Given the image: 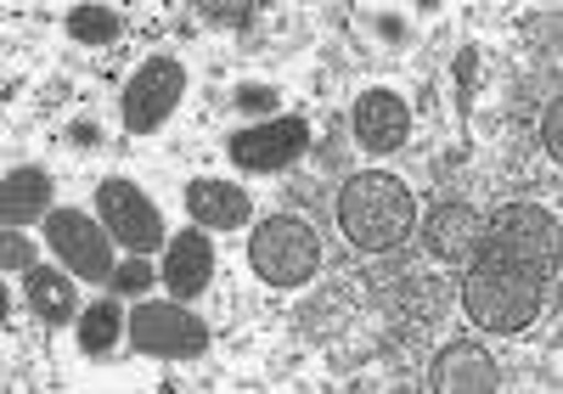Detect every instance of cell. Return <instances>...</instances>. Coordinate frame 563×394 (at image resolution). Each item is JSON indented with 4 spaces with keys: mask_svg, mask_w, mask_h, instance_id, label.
<instances>
[{
    "mask_svg": "<svg viewBox=\"0 0 563 394\" xmlns=\"http://www.w3.org/2000/svg\"><path fill=\"white\" fill-rule=\"evenodd\" d=\"M558 287V220L541 204H501L467 249L462 310L479 332H525Z\"/></svg>",
    "mask_w": 563,
    "mask_h": 394,
    "instance_id": "obj_1",
    "label": "cell"
},
{
    "mask_svg": "<svg viewBox=\"0 0 563 394\" xmlns=\"http://www.w3.org/2000/svg\"><path fill=\"white\" fill-rule=\"evenodd\" d=\"M339 226L361 254H389L417 231V197L384 169H361L339 191Z\"/></svg>",
    "mask_w": 563,
    "mask_h": 394,
    "instance_id": "obj_2",
    "label": "cell"
},
{
    "mask_svg": "<svg viewBox=\"0 0 563 394\" xmlns=\"http://www.w3.org/2000/svg\"><path fill=\"white\" fill-rule=\"evenodd\" d=\"M249 265L271 287H305L316 276V265H321V242H316V231L299 215H271V220L254 226Z\"/></svg>",
    "mask_w": 563,
    "mask_h": 394,
    "instance_id": "obj_3",
    "label": "cell"
},
{
    "mask_svg": "<svg viewBox=\"0 0 563 394\" xmlns=\"http://www.w3.org/2000/svg\"><path fill=\"white\" fill-rule=\"evenodd\" d=\"M130 343L141 355L192 361V355L209 350V327H203V316L186 310V299H147L130 316Z\"/></svg>",
    "mask_w": 563,
    "mask_h": 394,
    "instance_id": "obj_4",
    "label": "cell"
},
{
    "mask_svg": "<svg viewBox=\"0 0 563 394\" xmlns=\"http://www.w3.org/2000/svg\"><path fill=\"white\" fill-rule=\"evenodd\" d=\"M45 242L57 249L63 271H74L79 282H113V237L108 226H97L79 209H52L45 215Z\"/></svg>",
    "mask_w": 563,
    "mask_h": 394,
    "instance_id": "obj_5",
    "label": "cell"
},
{
    "mask_svg": "<svg viewBox=\"0 0 563 394\" xmlns=\"http://www.w3.org/2000/svg\"><path fill=\"white\" fill-rule=\"evenodd\" d=\"M97 215H102V226H108V237L119 242V249H130L141 260L169 242L164 237V215L147 204V191H141L135 180H102L97 186Z\"/></svg>",
    "mask_w": 563,
    "mask_h": 394,
    "instance_id": "obj_6",
    "label": "cell"
},
{
    "mask_svg": "<svg viewBox=\"0 0 563 394\" xmlns=\"http://www.w3.org/2000/svg\"><path fill=\"white\" fill-rule=\"evenodd\" d=\"M180 96H186V63H175V57H147L135 74H130V85H124V130L130 135H153L175 108H180Z\"/></svg>",
    "mask_w": 563,
    "mask_h": 394,
    "instance_id": "obj_7",
    "label": "cell"
},
{
    "mask_svg": "<svg viewBox=\"0 0 563 394\" xmlns=\"http://www.w3.org/2000/svg\"><path fill=\"white\" fill-rule=\"evenodd\" d=\"M231 164L238 169H254V175H276V169H288V164H299L305 153H310V124L305 119H265V124H254V130H238L231 135Z\"/></svg>",
    "mask_w": 563,
    "mask_h": 394,
    "instance_id": "obj_8",
    "label": "cell"
},
{
    "mask_svg": "<svg viewBox=\"0 0 563 394\" xmlns=\"http://www.w3.org/2000/svg\"><path fill=\"white\" fill-rule=\"evenodd\" d=\"M429 383L440 394H490V388H501V366H496V355L485 350V343L456 338V343H445V350L434 355Z\"/></svg>",
    "mask_w": 563,
    "mask_h": 394,
    "instance_id": "obj_9",
    "label": "cell"
},
{
    "mask_svg": "<svg viewBox=\"0 0 563 394\" xmlns=\"http://www.w3.org/2000/svg\"><path fill=\"white\" fill-rule=\"evenodd\" d=\"M350 124H355V141L366 153H400L406 135H411V108L395 90H361Z\"/></svg>",
    "mask_w": 563,
    "mask_h": 394,
    "instance_id": "obj_10",
    "label": "cell"
},
{
    "mask_svg": "<svg viewBox=\"0 0 563 394\" xmlns=\"http://www.w3.org/2000/svg\"><path fill=\"white\" fill-rule=\"evenodd\" d=\"M214 282V242L203 237V226H186L180 237L164 242V287L175 299H198Z\"/></svg>",
    "mask_w": 563,
    "mask_h": 394,
    "instance_id": "obj_11",
    "label": "cell"
},
{
    "mask_svg": "<svg viewBox=\"0 0 563 394\" xmlns=\"http://www.w3.org/2000/svg\"><path fill=\"white\" fill-rule=\"evenodd\" d=\"M186 215L203 231H238L254 215V197L238 180H192L186 186Z\"/></svg>",
    "mask_w": 563,
    "mask_h": 394,
    "instance_id": "obj_12",
    "label": "cell"
},
{
    "mask_svg": "<svg viewBox=\"0 0 563 394\" xmlns=\"http://www.w3.org/2000/svg\"><path fill=\"white\" fill-rule=\"evenodd\" d=\"M474 237H479V215L467 204H456V197H445V204H434L422 215V249L434 260H467Z\"/></svg>",
    "mask_w": 563,
    "mask_h": 394,
    "instance_id": "obj_13",
    "label": "cell"
},
{
    "mask_svg": "<svg viewBox=\"0 0 563 394\" xmlns=\"http://www.w3.org/2000/svg\"><path fill=\"white\" fill-rule=\"evenodd\" d=\"M45 204H52V175H45V169L23 164V169H12L7 180H0V215H7V226L45 220V215H52Z\"/></svg>",
    "mask_w": 563,
    "mask_h": 394,
    "instance_id": "obj_14",
    "label": "cell"
},
{
    "mask_svg": "<svg viewBox=\"0 0 563 394\" xmlns=\"http://www.w3.org/2000/svg\"><path fill=\"white\" fill-rule=\"evenodd\" d=\"M68 276H74V271H52V265L23 271V282H29L23 293H29V305H34V316H40L45 327H63V321H74V310H79Z\"/></svg>",
    "mask_w": 563,
    "mask_h": 394,
    "instance_id": "obj_15",
    "label": "cell"
},
{
    "mask_svg": "<svg viewBox=\"0 0 563 394\" xmlns=\"http://www.w3.org/2000/svg\"><path fill=\"white\" fill-rule=\"evenodd\" d=\"M113 343H119V305L97 299V305L79 316V350L85 355H108Z\"/></svg>",
    "mask_w": 563,
    "mask_h": 394,
    "instance_id": "obj_16",
    "label": "cell"
},
{
    "mask_svg": "<svg viewBox=\"0 0 563 394\" xmlns=\"http://www.w3.org/2000/svg\"><path fill=\"white\" fill-rule=\"evenodd\" d=\"M119 29H124V18H119L113 7H74V12H68V34H74L79 45H113Z\"/></svg>",
    "mask_w": 563,
    "mask_h": 394,
    "instance_id": "obj_17",
    "label": "cell"
},
{
    "mask_svg": "<svg viewBox=\"0 0 563 394\" xmlns=\"http://www.w3.org/2000/svg\"><path fill=\"white\" fill-rule=\"evenodd\" d=\"M192 12H198V18H209L214 29H243L260 7H254V0H198Z\"/></svg>",
    "mask_w": 563,
    "mask_h": 394,
    "instance_id": "obj_18",
    "label": "cell"
},
{
    "mask_svg": "<svg viewBox=\"0 0 563 394\" xmlns=\"http://www.w3.org/2000/svg\"><path fill=\"white\" fill-rule=\"evenodd\" d=\"M0 265H7V276H12V271H34V242L23 237V226L0 231Z\"/></svg>",
    "mask_w": 563,
    "mask_h": 394,
    "instance_id": "obj_19",
    "label": "cell"
},
{
    "mask_svg": "<svg viewBox=\"0 0 563 394\" xmlns=\"http://www.w3.org/2000/svg\"><path fill=\"white\" fill-rule=\"evenodd\" d=\"M147 287H153V271H147V260H141V254L113 271V293H124V299H135V293H147Z\"/></svg>",
    "mask_w": 563,
    "mask_h": 394,
    "instance_id": "obj_20",
    "label": "cell"
},
{
    "mask_svg": "<svg viewBox=\"0 0 563 394\" xmlns=\"http://www.w3.org/2000/svg\"><path fill=\"white\" fill-rule=\"evenodd\" d=\"M238 102H243L249 113H265V108H276V90H254V85H249V90H238Z\"/></svg>",
    "mask_w": 563,
    "mask_h": 394,
    "instance_id": "obj_21",
    "label": "cell"
}]
</instances>
